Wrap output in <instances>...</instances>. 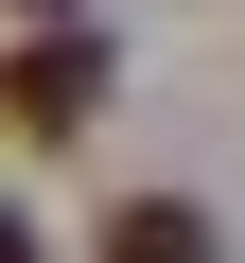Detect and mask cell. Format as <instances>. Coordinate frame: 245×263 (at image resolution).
<instances>
[{"instance_id": "cell-2", "label": "cell", "mask_w": 245, "mask_h": 263, "mask_svg": "<svg viewBox=\"0 0 245 263\" xmlns=\"http://www.w3.org/2000/svg\"><path fill=\"white\" fill-rule=\"evenodd\" d=\"M88 263H228V228H210V211H193V193H122V211H105V246H88Z\"/></svg>"}, {"instance_id": "cell-1", "label": "cell", "mask_w": 245, "mask_h": 263, "mask_svg": "<svg viewBox=\"0 0 245 263\" xmlns=\"http://www.w3.org/2000/svg\"><path fill=\"white\" fill-rule=\"evenodd\" d=\"M105 88H122V35L105 18H35L18 53H0V123H18V141H88Z\"/></svg>"}, {"instance_id": "cell-3", "label": "cell", "mask_w": 245, "mask_h": 263, "mask_svg": "<svg viewBox=\"0 0 245 263\" xmlns=\"http://www.w3.org/2000/svg\"><path fill=\"white\" fill-rule=\"evenodd\" d=\"M0 263H35V228H18V211H0Z\"/></svg>"}]
</instances>
